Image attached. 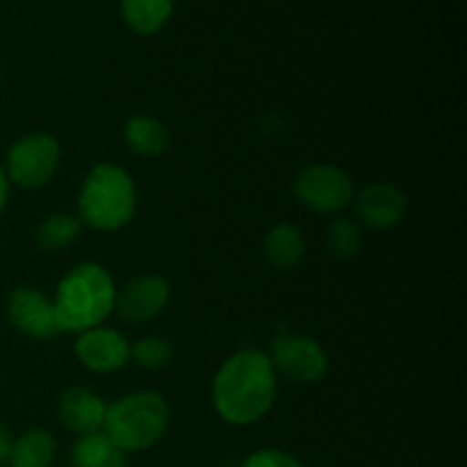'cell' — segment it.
<instances>
[{"mask_svg":"<svg viewBox=\"0 0 467 467\" xmlns=\"http://www.w3.org/2000/svg\"><path fill=\"white\" fill-rule=\"evenodd\" d=\"M123 137H126L128 149L141 158H158L167 150L169 132L164 123L155 117H132L123 128Z\"/></svg>","mask_w":467,"mask_h":467,"instance_id":"cell-14","label":"cell"},{"mask_svg":"<svg viewBox=\"0 0 467 467\" xmlns=\"http://www.w3.org/2000/svg\"><path fill=\"white\" fill-rule=\"evenodd\" d=\"M7 319L18 333L35 340H53L59 333L53 301L35 287L21 285L9 292Z\"/></svg>","mask_w":467,"mask_h":467,"instance_id":"cell-8","label":"cell"},{"mask_svg":"<svg viewBox=\"0 0 467 467\" xmlns=\"http://www.w3.org/2000/svg\"><path fill=\"white\" fill-rule=\"evenodd\" d=\"M354 210L358 222L374 231H388L404 219L409 199L404 192L388 182H372L354 194Z\"/></svg>","mask_w":467,"mask_h":467,"instance_id":"cell-11","label":"cell"},{"mask_svg":"<svg viewBox=\"0 0 467 467\" xmlns=\"http://www.w3.org/2000/svg\"><path fill=\"white\" fill-rule=\"evenodd\" d=\"M171 0H121L123 21L141 36L162 30L171 16Z\"/></svg>","mask_w":467,"mask_h":467,"instance_id":"cell-17","label":"cell"},{"mask_svg":"<svg viewBox=\"0 0 467 467\" xmlns=\"http://www.w3.org/2000/svg\"><path fill=\"white\" fill-rule=\"evenodd\" d=\"M296 199L319 214H333L345 210L354 201V181L347 171L333 164L306 167L295 181Z\"/></svg>","mask_w":467,"mask_h":467,"instance_id":"cell-6","label":"cell"},{"mask_svg":"<svg viewBox=\"0 0 467 467\" xmlns=\"http://www.w3.org/2000/svg\"><path fill=\"white\" fill-rule=\"evenodd\" d=\"M117 287L108 269L96 263H80L59 281L53 308L59 331L82 333L100 327L114 313Z\"/></svg>","mask_w":467,"mask_h":467,"instance_id":"cell-2","label":"cell"},{"mask_svg":"<svg viewBox=\"0 0 467 467\" xmlns=\"http://www.w3.org/2000/svg\"><path fill=\"white\" fill-rule=\"evenodd\" d=\"M73 351L87 369L99 374L119 372L130 360V345H128L126 337L114 328L105 327L78 333Z\"/></svg>","mask_w":467,"mask_h":467,"instance_id":"cell-10","label":"cell"},{"mask_svg":"<svg viewBox=\"0 0 467 467\" xmlns=\"http://www.w3.org/2000/svg\"><path fill=\"white\" fill-rule=\"evenodd\" d=\"M57 454L55 438L44 429H30L14 438L9 465L12 467H50Z\"/></svg>","mask_w":467,"mask_h":467,"instance_id":"cell-15","label":"cell"},{"mask_svg":"<svg viewBox=\"0 0 467 467\" xmlns=\"http://www.w3.org/2000/svg\"><path fill=\"white\" fill-rule=\"evenodd\" d=\"M169 427V406L153 390L130 392L108 406L103 433L121 451H144L158 445Z\"/></svg>","mask_w":467,"mask_h":467,"instance_id":"cell-4","label":"cell"},{"mask_svg":"<svg viewBox=\"0 0 467 467\" xmlns=\"http://www.w3.org/2000/svg\"><path fill=\"white\" fill-rule=\"evenodd\" d=\"M12 445H14V436L3 422H0V467L5 463H9V454H12Z\"/></svg>","mask_w":467,"mask_h":467,"instance_id":"cell-22","label":"cell"},{"mask_svg":"<svg viewBox=\"0 0 467 467\" xmlns=\"http://www.w3.org/2000/svg\"><path fill=\"white\" fill-rule=\"evenodd\" d=\"M242 467H304V463L283 450H260L251 454Z\"/></svg>","mask_w":467,"mask_h":467,"instance_id":"cell-21","label":"cell"},{"mask_svg":"<svg viewBox=\"0 0 467 467\" xmlns=\"http://www.w3.org/2000/svg\"><path fill=\"white\" fill-rule=\"evenodd\" d=\"M130 358L144 369H162L173 360V347L167 337L149 336L130 347Z\"/></svg>","mask_w":467,"mask_h":467,"instance_id":"cell-20","label":"cell"},{"mask_svg":"<svg viewBox=\"0 0 467 467\" xmlns=\"http://www.w3.org/2000/svg\"><path fill=\"white\" fill-rule=\"evenodd\" d=\"M73 467H126V451L103 431L80 436L73 445Z\"/></svg>","mask_w":467,"mask_h":467,"instance_id":"cell-16","label":"cell"},{"mask_svg":"<svg viewBox=\"0 0 467 467\" xmlns=\"http://www.w3.org/2000/svg\"><path fill=\"white\" fill-rule=\"evenodd\" d=\"M0 85H3V76H0Z\"/></svg>","mask_w":467,"mask_h":467,"instance_id":"cell-24","label":"cell"},{"mask_svg":"<svg viewBox=\"0 0 467 467\" xmlns=\"http://www.w3.org/2000/svg\"><path fill=\"white\" fill-rule=\"evenodd\" d=\"M7 199H9V181L3 171V164H0V214H3L5 205H7Z\"/></svg>","mask_w":467,"mask_h":467,"instance_id":"cell-23","label":"cell"},{"mask_svg":"<svg viewBox=\"0 0 467 467\" xmlns=\"http://www.w3.org/2000/svg\"><path fill=\"white\" fill-rule=\"evenodd\" d=\"M171 287L158 274H141L130 278L121 290H117L114 299V313L130 324L149 322L158 317L169 304Z\"/></svg>","mask_w":467,"mask_h":467,"instance_id":"cell-9","label":"cell"},{"mask_svg":"<svg viewBox=\"0 0 467 467\" xmlns=\"http://www.w3.org/2000/svg\"><path fill=\"white\" fill-rule=\"evenodd\" d=\"M137 210L135 181L126 169L99 162L87 173L78 196V219L94 231L114 233L132 222Z\"/></svg>","mask_w":467,"mask_h":467,"instance_id":"cell-3","label":"cell"},{"mask_svg":"<svg viewBox=\"0 0 467 467\" xmlns=\"http://www.w3.org/2000/svg\"><path fill=\"white\" fill-rule=\"evenodd\" d=\"M80 219L76 214H48L36 228V244L44 251H62L71 246L80 235Z\"/></svg>","mask_w":467,"mask_h":467,"instance_id":"cell-18","label":"cell"},{"mask_svg":"<svg viewBox=\"0 0 467 467\" xmlns=\"http://www.w3.org/2000/svg\"><path fill=\"white\" fill-rule=\"evenodd\" d=\"M276 392V369L269 356L260 349H244L219 368L213 381V404L223 422L246 427L272 410Z\"/></svg>","mask_w":467,"mask_h":467,"instance_id":"cell-1","label":"cell"},{"mask_svg":"<svg viewBox=\"0 0 467 467\" xmlns=\"http://www.w3.org/2000/svg\"><path fill=\"white\" fill-rule=\"evenodd\" d=\"M105 410H108L105 401L94 390L82 386L67 388L57 401L59 420L68 431L78 436L100 431L105 422Z\"/></svg>","mask_w":467,"mask_h":467,"instance_id":"cell-12","label":"cell"},{"mask_svg":"<svg viewBox=\"0 0 467 467\" xmlns=\"http://www.w3.org/2000/svg\"><path fill=\"white\" fill-rule=\"evenodd\" d=\"M274 369L296 383H317L327 377L328 358L322 345L308 336H281L272 345Z\"/></svg>","mask_w":467,"mask_h":467,"instance_id":"cell-7","label":"cell"},{"mask_svg":"<svg viewBox=\"0 0 467 467\" xmlns=\"http://www.w3.org/2000/svg\"><path fill=\"white\" fill-rule=\"evenodd\" d=\"M62 158L59 141L48 132H30L12 144L5 155L3 171L9 185L23 187V190H39L48 185L55 176Z\"/></svg>","mask_w":467,"mask_h":467,"instance_id":"cell-5","label":"cell"},{"mask_svg":"<svg viewBox=\"0 0 467 467\" xmlns=\"http://www.w3.org/2000/svg\"><path fill=\"white\" fill-rule=\"evenodd\" d=\"M304 258V237L295 223H276L265 237V260L278 272H290Z\"/></svg>","mask_w":467,"mask_h":467,"instance_id":"cell-13","label":"cell"},{"mask_svg":"<svg viewBox=\"0 0 467 467\" xmlns=\"http://www.w3.org/2000/svg\"><path fill=\"white\" fill-rule=\"evenodd\" d=\"M360 228L354 219L337 217L327 231V244L333 258L351 260L360 249Z\"/></svg>","mask_w":467,"mask_h":467,"instance_id":"cell-19","label":"cell"}]
</instances>
